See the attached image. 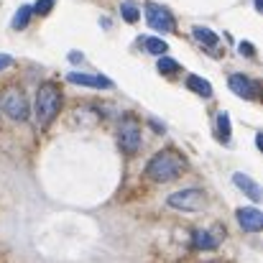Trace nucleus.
<instances>
[{"mask_svg": "<svg viewBox=\"0 0 263 263\" xmlns=\"http://www.w3.org/2000/svg\"><path fill=\"white\" fill-rule=\"evenodd\" d=\"M186 87L192 89V92H197V95H202V97H212V87H210V82H207V80H202V77H197V74L186 77Z\"/></svg>", "mask_w": 263, "mask_h": 263, "instance_id": "obj_12", "label": "nucleus"}, {"mask_svg": "<svg viewBox=\"0 0 263 263\" xmlns=\"http://www.w3.org/2000/svg\"><path fill=\"white\" fill-rule=\"evenodd\" d=\"M59 107H62V89H59V85L44 82L39 87V92H36V120L41 125H49L57 118Z\"/></svg>", "mask_w": 263, "mask_h": 263, "instance_id": "obj_2", "label": "nucleus"}, {"mask_svg": "<svg viewBox=\"0 0 263 263\" xmlns=\"http://www.w3.org/2000/svg\"><path fill=\"white\" fill-rule=\"evenodd\" d=\"M238 51H240L243 57H253V54H256V49L251 46V41H240V46H238Z\"/></svg>", "mask_w": 263, "mask_h": 263, "instance_id": "obj_20", "label": "nucleus"}, {"mask_svg": "<svg viewBox=\"0 0 263 263\" xmlns=\"http://www.w3.org/2000/svg\"><path fill=\"white\" fill-rule=\"evenodd\" d=\"M51 8H54V0H36V13L39 15H46V13H51Z\"/></svg>", "mask_w": 263, "mask_h": 263, "instance_id": "obj_19", "label": "nucleus"}, {"mask_svg": "<svg viewBox=\"0 0 263 263\" xmlns=\"http://www.w3.org/2000/svg\"><path fill=\"white\" fill-rule=\"evenodd\" d=\"M192 240H194V248L212 251V248H217V243H220V235H217V233H207V230H197V233L192 235Z\"/></svg>", "mask_w": 263, "mask_h": 263, "instance_id": "obj_11", "label": "nucleus"}, {"mask_svg": "<svg viewBox=\"0 0 263 263\" xmlns=\"http://www.w3.org/2000/svg\"><path fill=\"white\" fill-rule=\"evenodd\" d=\"M238 222H240L243 230H248V233H258V230H263L261 210H256V207H240V210H238Z\"/></svg>", "mask_w": 263, "mask_h": 263, "instance_id": "obj_7", "label": "nucleus"}, {"mask_svg": "<svg viewBox=\"0 0 263 263\" xmlns=\"http://www.w3.org/2000/svg\"><path fill=\"white\" fill-rule=\"evenodd\" d=\"M256 146H258V148H263V136H261V133L256 136Z\"/></svg>", "mask_w": 263, "mask_h": 263, "instance_id": "obj_24", "label": "nucleus"}, {"mask_svg": "<svg viewBox=\"0 0 263 263\" xmlns=\"http://www.w3.org/2000/svg\"><path fill=\"white\" fill-rule=\"evenodd\" d=\"M256 10H263V0H256Z\"/></svg>", "mask_w": 263, "mask_h": 263, "instance_id": "obj_25", "label": "nucleus"}, {"mask_svg": "<svg viewBox=\"0 0 263 263\" xmlns=\"http://www.w3.org/2000/svg\"><path fill=\"white\" fill-rule=\"evenodd\" d=\"M233 181H235V186H238L240 192H246L253 202H261V186L248 174H240V172H238V174H233Z\"/></svg>", "mask_w": 263, "mask_h": 263, "instance_id": "obj_10", "label": "nucleus"}, {"mask_svg": "<svg viewBox=\"0 0 263 263\" xmlns=\"http://www.w3.org/2000/svg\"><path fill=\"white\" fill-rule=\"evenodd\" d=\"M13 64V57H8V54H0V72L5 69V67H10Z\"/></svg>", "mask_w": 263, "mask_h": 263, "instance_id": "obj_21", "label": "nucleus"}, {"mask_svg": "<svg viewBox=\"0 0 263 263\" xmlns=\"http://www.w3.org/2000/svg\"><path fill=\"white\" fill-rule=\"evenodd\" d=\"M192 36H194L199 44H204V46H217V33H212L210 28L194 26V28H192Z\"/></svg>", "mask_w": 263, "mask_h": 263, "instance_id": "obj_14", "label": "nucleus"}, {"mask_svg": "<svg viewBox=\"0 0 263 263\" xmlns=\"http://www.w3.org/2000/svg\"><path fill=\"white\" fill-rule=\"evenodd\" d=\"M159 72L161 74H174V72H179V64H176L172 57H159Z\"/></svg>", "mask_w": 263, "mask_h": 263, "instance_id": "obj_17", "label": "nucleus"}, {"mask_svg": "<svg viewBox=\"0 0 263 263\" xmlns=\"http://www.w3.org/2000/svg\"><path fill=\"white\" fill-rule=\"evenodd\" d=\"M146 21L154 31H161V33H169L174 31V18L166 8H161L159 3H148L146 5Z\"/></svg>", "mask_w": 263, "mask_h": 263, "instance_id": "obj_6", "label": "nucleus"}, {"mask_svg": "<svg viewBox=\"0 0 263 263\" xmlns=\"http://www.w3.org/2000/svg\"><path fill=\"white\" fill-rule=\"evenodd\" d=\"M217 136H220V141H230V115L228 112L217 115Z\"/></svg>", "mask_w": 263, "mask_h": 263, "instance_id": "obj_16", "label": "nucleus"}, {"mask_svg": "<svg viewBox=\"0 0 263 263\" xmlns=\"http://www.w3.org/2000/svg\"><path fill=\"white\" fill-rule=\"evenodd\" d=\"M141 44L146 46V51H151V54H156V57H164L166 49H169L164 39H141Z\"/></svg>", "mask_w": 263, "mask_h": 263, "instance_id": "obj_15", "label": "nucleus"}, {"mask_svg": "<svg viewBox=\"0 0 263 263\" xmlns=\"http://www.w3.org/2000/svg\"><path fill=\"white\" fill-rule=\"evenodd\" d=\"M3 110H5V115H8L10 120H26V118H28V102H26L23 92L15 87L8 89V92L3 95Z\"/></svg>", "mask_w": 263, "mask_h": 263, "instance_id": "obj_5", "label": "nucleus"}, {"mask_svg": "<svg viewBox=\"0 0 263 263\" xmlns=\"http://www.w3.org/2000/svg\"><path fill=\"white\" fill-rule=\"evenodd\" d=\"M31 15H33V8H28V5H21V8L15 10V15H13V28H15V31H23V28L28 26Z\"/></svg>", "mask_w": 263, "mask_h": 263, "instance_id": "obj_13", "label": "nucleus"}, {"mask_svg": "<svg viewBox=\"0 0 263 263\" xmlns=\"http://www.w3.org/2000/svg\"><path fill=\"white\" fill-rule=\"evenodd\" d=\"M67 82L72 85H82V87H95V89H110L112 82L107 77H100V74H82V72H69L67 74Z\"/></svg>", "mask_w": 263, "mask_h": 263, "instance_id": "obj_8", "label": "nucleus"}, {"mask_svg": "<svg viewBox=\"0 0 263 263\" xmlns=\"http://www.w3.org/2000/svg\"><path fill=\"white\" fill-rule=\"evenodd\" d=\"M228 85H230V89H233L238 97H246V100H253V97H256V92H258L256 82H253V80H248L246 74H230Z\"/></svg>", "mask_w": 263, "mask_h": 263, "instance_id": "obj_9", "label": "nucleus"}, {"mask_svg": "<svg viewBox=\"0 0 263 263\" xmlns=\"http://www.w3.org/2000/svg\"><path fill=\"white\" fill-rule=\"evenodd\" d=\"M120 10H123V18H125L128 23H136V21H138V15H141V13H138L130 3H123V8H120Z\"/></svg>", "mask_w": 263, "mask_h": 263, "instance_id": "obj_18", "label": "nucleus"}, {"mask_svg": "<svg viewBox=\"0 0 263 263\" xmlns=\"http://www.w3.org/2000/svg\"><path fill=\"white\" fill-rule=\"evenodd\" d=\"M118 146L125 154H136L141 148V125L136 123V118H125L118 128Z\"/></svg>", "mask_w": 263, "mask_h": 263, "instance_id": "obj_3", "label": "nucleus"}, {"mask_svg": "<svg viewBox=\"0 0 263 263\" xmlns=\"http://www.w3.org/2000/svg\"><path fill=\"white\" fill-rule=\"evenodd\" d=\"M181 172H184V159L176 151H161V154H156L148 161V166H146V174H148V179H154V181H172Z\"/></svg>", "mask_w": 263, "mask_h": 263, "instance_id": "obj_1", "label": "nucleus"}, {"mask_svg": "<svg viewBox=\"0 0 263 263\" xmlns=\"http://www.w3.org/2000/svg\"><path fill=\"white\" fill-rule=\"evenodd\" d=\"M151 125H154V130H159V133H164V125H161V123H156V120H151Z\"/></svg>", "mask_w": 263, "mask_h": 263, "instance_id": "obj_23", "label": "nucleus"}, {"mask_svg": "<svg viewBox=\"0 0 263 263\" xmlns=\"http://www.w3.org/2000/svg\"><path fill=\"white\" fill-rule=\"evenodd\" d=\"M82 59H85L82 51H72V54H69V62H82Z\"/></svg>", "mask_w": 263, "mask_h": 263, "instance_id": "obj_22", "label": "nucleus"}, {"mask_svg": "<svg viewBox=\"0 0 263 263\" xmlns=\"http://www.w3.org/2000/svg\"><path fill=\"white\" fill-rule=\"evenodd\" d=\"M166 202H169V207H174V210L197 212V210L204 207V192H202V189H181V192H174Z\"/></svg>", "mask_w": 263, "mask_h": 263, "instance_id": "obj_4", "label": "nucleus"}]
</instances>
